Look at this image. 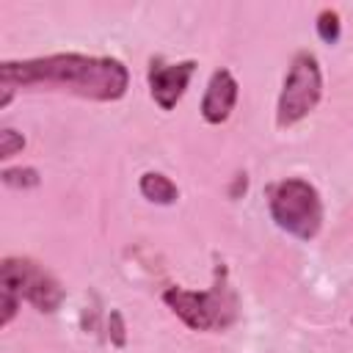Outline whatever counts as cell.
I'll return each instance as SVG.
<instances>
[{"label": "cell", "instance_id": "cell-4", "mask_svg": "<svg viewBox=\"0 0 353 353\" xmlns=\"http://www.w3.org/2000/svg\"><path fill=\"white\" fill-rule=\"evenodd\" d=\"M323 99V72H320V61L314 58V52L301 50L295 52L281 94H279V105H276V124L281 130L303 121Z\"/></svg>", "mask_w": 353, "mask_h": 353}, {"label": "cell", "instance_id": "cell-9", "mask_svg": "<svg viewBox=\"0 0 353 353\" xmlns=\"http://www.w3.org/2000/svg\"><path fill=\"white\" fill-rule=\"evenodd\" d=\"M314 28H317V36H320L325 44H336L339 36H342V19H339V14H336L334 8H323V11L317 14Z\"/></svg>", "mask_w": 353, "mask_h": 353}, {"label": "cell", "instance_id": "cell-10", "mask_svg": "<svg viewBox=\"0 0 353 353\" xmlns=\"http://www.w3.org/2000/svg\"><path fill=\"white\" fill-rule=\"evenodd\" d=\"M0 176H3V182L8 188H17V190H28V188H36L41 182L39 171L30 168V165H25V168H3Z\"/></svg>", "mask_w": 353, "mask_h": 353}, {"label": "cell", "instance_id": "cell-11", "mask_svg": "<svg viewBox=\"0 0 353 353\" xmlns=\"http://www.w3.org/2000/svg\"><path fill=\"white\" fill-rule=\"evenodd\" d=\"M22 149H25V135L11 127H3L0 130V160H8L14 154H19Z\"/></svg>", "mask_w": 353, "mask_h": 353}, {"label": "cell", "instance_id": "cell-12", "mask_svg": "<svg viewBox=\"0 0 353 353\" xmlns=\"http://www.w3.org/2000/svg\"><path fill=\"white\" fill-rule=\"evenodd\" d=\"M108 339L113 347L127 345V325H124V317L119 309H110V314H108Z\"/></svg>", "mask_w": 353, "mask_h": 353}, {"label": "cell", "instance_id": "cell-2", "mask_svg": "<svg viewBox=\"0 0 353 353\" xmlns=\"http://www.w3.org/2000/svg\"><path fill=\"white\" fill-rule=\"evenodd\" d=\"M163 303L193 331H226L237 320V309H240L223 265L215 268V279L210 290L165 287Z\"/></svg>", "mask_w": 353, "mask_h": 353}, {"label": "cell", "instance_id": "cell-1", "mask_svg": "<svg viewBox=\"0 0 353 353\" xmlns=\"http://www.w3.org/2000/svg\"><path fill=\"white\" fill-rule=\"evenodd\" d=\"M0 85L6 88H50L94 102H116L130 88V69L119 58L55 52L28 61H3Z\"/></svg>", "mask_w": 353, "mask_h": 353}, {"label": "cell", "instance_id": "cell-8", "mask_svg": "<svg viewBox=\"0 0 353 353\" xmlns=\"http://www.w3.org/2000/svg\"><path fill=\"white\" fill-rule=\"evenodd\" d=\"M138 190H141V196H143L146 201L160 204V207H168V204H174V201L179 199V188H176L165 174H160V171H146V174H141Z\"/></svg>", "mask_w": 353, "mask_h": 353}, {"label": "cell", "instance_id": "cell-7", "mask_svg": "<svg viewBox=\"0 0 353 353\" xmlns=\"http://www.w3.org/2000/svg\"><path fill=\"white\" fill-rule=\"evenodd\" d=\"M237 97H240V83L234 80V74L229 69H215L210 74V83L204 88V97H201V119L207 124H226L234 105H237Z\"/></svg>", "mask_w": 353, "mask_h": 353}, {"label": "cell", "instance_id": "cell-14", "mask_svg": "<svg viewBox=\"0 0 353 353\" xmlns=\"http://www.w3.org/2000/svg\"><path fill=\"white\" fill-rule=\"evenodd\" d=\"M350 323H353V320H350Z\"/></svg>", "mask_w": 353, "mask_h": 353}, {"label": "cell", "instance_id": "cell-3", "mask_svg": "<svg viewBox=\"0 0 353 353\" xmlns=\"http://www.w3.org/2000/svg\"><path fill=\"white\" fill-rule=\"evenodd\" d=\"M268 210L276 226L298 240H314L323 226V199L301 176H287L268 190Z\"/></svg>", "mask_w": 353, "mask_h": 353}, {"label": "cell", "instance_id": "cell-13", "mask_svg": "<svg viewBox=\"0 0 353 353\" xmlns=\"http://www.w3.org/2000/svg\"><path fill=\"white\" fill-rule=\"evenodd\" d=\"M245 190H248V176H245V171H240V174H234V179H232L229 199H240Z\"/></svg>", "mask_w": 353, "mask_h": 353}, {"label": "cell", "instance_id": "cell-5", "mask_svg": "<svg viewBox=\"0 0 353 353\" xmlns=\"http://www.w3.org/2000/svg\"><path fill=\"white\" fill-rule=\"evenodd\" d=\"M0 290L17 292L22 301H28L36 312L52 314L63 298V284L39 262L28 256H6L0 265Z\"/></svg>", "mask_w": 353, "mask_h": 353}, {"label": "cell", "instance_id": "cell-6", "mask_svg": "<svg viewBox=\"0 0 353 353\" xmlns=\"http://www.w3.org/2000/svg\"><path fill=\"white\" fill-rule=\"evenodd\" d=\"M196 72V61H176L165 63L163 58L149 61V94L160 110H174L176 102L185 97L190 77Z\"/></svg>", "mask_w": 353, "mask_h": 353}]
</instances>
